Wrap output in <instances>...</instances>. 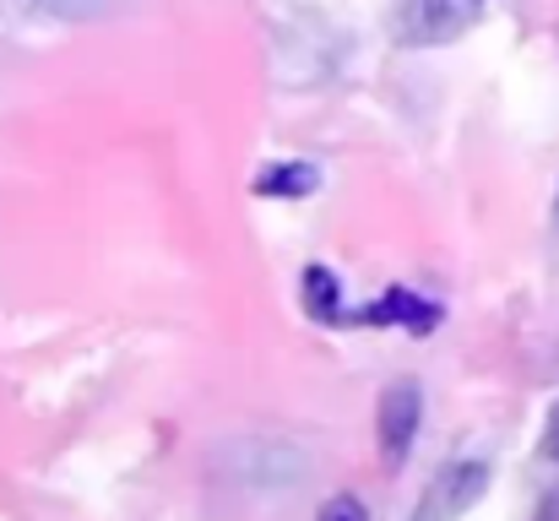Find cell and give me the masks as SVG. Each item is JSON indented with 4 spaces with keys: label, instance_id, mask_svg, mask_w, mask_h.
Masks as SVG:
<instances>
[{
    "label": "cell",
    "instance_id": "5b68a950",
    "mask_svg": "<svg viewBox=\"0 0 559 521\" xmlns=\"http://www.w3.org/2000/svg\"><path fill=\"white\" fill-rule=\"evenodd\" d=\"M136 0H27L33 16H49V22H98V16H115Z\"/></svg>",
    "mask_w": 559,
    "mask_h": 521
},
{
    "label": "cell",
    "instance_id": "7a4b0ae2",
    "mask_svg": "<svg viewBox=\"0 0 559 521\" xmlns=\"http://www.w3.org/2000/svg\"><path fill=\"white\" fill-rule=\"evenodd\" d=\"M418 424H424V386L418 380H391L380 391V407H374V429H380V451L391 467L407 462L413 440H418Z\"/></svg>",
    "mask_w": 559,
    "mask_h": 521
},
{
    "label": "cell",
    "instance_id": "277c9868",
    "mask_svg": "<svg viewBox=\"0 0 559 521\" xmlns=\"http://www.w3.org/2000/svg\"><path fill=\"white\" fill-rule=\"evenodd\" d=\"M489 489V467L484 462H456V467H445L435 484H429V495H424V506L413 511V521H451L462 517L478 495Z\"/></svg>",
    "mask_w": 559,
    "mask_h": 521
},
{
    "label": "cell",
    "instance_id": "3957f363",
    "mask_svg": "<svg viewBox=\"0 0 559 521\" xmlns=\"http://www.w3.org/2000/svg\"><path fill=\"white\" fill-rule=\"evenodd\" d=\"M478 11H484V0H407L396 33H402V44L435 49V44L462 38V33L478 22Z\"/></svg>",
    "mask_w": 559,
    "mask_h": 521
},
{
    "label": "cell",
    "instance_id": "30bf717a",
    "mask_svg": "<svg viewBox=\"0 0 559 521\" xmlns=\"http://www.w3.org/2000/svg\"><path fill=\"white\" fill-rule=\"evenodd\" d=\"M544 457L559 467V402H555V413H549V429H544Z\"/></svg>",
    "mask_w": 559,
    "mask_h": 521
},
{
    "label": "cell",
    "instance_id": "6da1fadb",
    "mask_svg": "<svg viewBox=\"0 0 559 521\" xmlns=\"http://www.w3.org/2000/svg\"><path fill=\"white\" fill-rule=\"evenodd\" d=\"M212 467L234 484H266V489H283V484H299L310 473V457L294 446V440H277V435H234L217 446Z\"/></svg>",
    "mask_w": 559,
    "mask_h": 521
},
{
    "label": "cell",
    "instance_id": "9c48e42d",
    "mask_svg": "<svg viewBox=\"0 0 559 521\" xmlns=\"http://www.w3.org/2000/svg\"><path fill=\"white\" fill-rule=\"evenodd\" d=\"M316 521H370V511H365L359 495H332V500L316 511Z\"/></svg>",
    "mask_w": 559,
    "mask_h": 521
},
{
    "label": "cell",
    "instance_id": "8fae6325",
    "mask_svg": "<svg viewBox=\"0 0 559 521\" xmlns=\"http://www.w3.org/2000/svg\"><path fill=\"white\" fill-rule=\"evenodd\" d=\"M555 223H559V196H555Z\"/></svg>",
    "mask_w": 559,
    "mask_h": 521
},
{
    "label": "cell",
    "instance_id": "ba28073f",
    "mask_svg": "<svg viewBox=\"0 0 559 521\" xmlns=\"http://www.w3.org/2000/svg\"><path fill=\"white\" fill-rule=\"evenodd\" d=\"M305 305H310L316 321H337L343 288H337V277H332L326 267H310V272H305Z\"/></svg>",
    "mask_w": 559,
    "mask_h": 521
},
{
    "label": "cell",
    "instance_id": "8992f818",
    "mask_svg": "<svg viewBox=\"0 0 559 521\" xmlns=\"http://www.w3.org/2000/svg\"><path fill=\"white\" fill-rule=\"evenodd\" d=\"M365 321H374V327H385V321H402V327H435V305L429 299H413V294H402V288H391L374 310H365Z\"/></svg>",
    "mask_w": 559,
    "mask_h": 521
},
{
    "label": "cell",
    "instance_id": "52a82bcc",
    "mask_svg": "<svg viewBox=\"0 0 559 521\" xmlns=\"http://www.w3.org/2000/svg\"><path fill=\"white\" fill-rule=\"evenodd\" d=\"M316 185H321L316 164H272V169H261V179H255L261 196H310Z\"/></svg>",
    "mask_w": 559,
    "mask_h": 521
}]
</instances>
